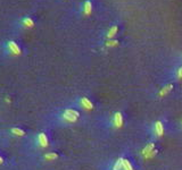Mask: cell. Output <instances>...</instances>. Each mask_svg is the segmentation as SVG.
Here are the masks:
<instances>
[{
  "instance_id": "cell-1",
  "label": "cell",
  "mask_w": 182,
  "mask_h": 170,
  "mask_svg": "<svg viewBox=\"0 0 182 170\" xmlns=\"http://www.w3.org/2000/svg\"><path fill=\"white\" fill-rule=\"evenodd\" d=\"M77 117H79V112L76 110H72V109H68L64 113V119L67 122H71V123H74L76 122Z\"/></svg>"
},
{
  "instance_id": "cell-2",
  "label": "cell",
  "mask_w": 182,
  "mask_h": 170,
  "mask_svg": "<svg viewBox=\"0 0 182 170\" xmlns=\"http://www.w3.org/2000/svg\"><path fill=\"white\" fill-rule=\"evenodd\" d=\"M8 49L10 50V52H13L14 55H18L19 52H21V49L14 42V41H10L8 42Z\"/></svg>"
},
{
  "instance_id": "cell-3",
  "label": "cell",
  "mask_w": 182,
  "mask_h": 170,
  "mask_svg": "<svg viewBox=\"0 0 182 170\" xmlns=\"http://www.w3.org/2000/svg\"><path fill=\"white\" fill-rule=\"evenodd\" d=\"M114 124L117 128H121L122 125H123V118H122V115L120 112H116L114 116Z\"/></svg>"
},
{
  "instance_id": "cell-4",
  "label": "cell",
  "mask_w": 182,
  "mask_h": 170,
  "mask_svg": "<svg viewBox=\"0 0 182 170\" xmlns=\"http://www.w3.org/2000/svg\"><path fill=\"white\" fill-rule=\"evenodd\" d=\"M91 10H92V4H91V1L86 0V2L83 4V13L86 15H90L91 14Z\"/></svg>"
},
{
  "instance_id": "cell-5",
  "label": "cell",
  "mask_w": 182,
  "mask_h": 170,
  "mask_svg": "<svg viewBox=\"0 0 182 170\" xmlns=\"http://www.w3.org/2000/svg\"><path fill=\"white\" fill-rule=\"evenodd\" d=\"M155 132L158 136H163V133H164V128H163V124L161 122H156L155 124Z\"/></svg>"
},
{
  "instance_id": "cell-6",
  "label": "cell",
  "mask_w": 182,
  "mask_h": 170,
  "mask_svg": "<svg viewBox=\"0 0 182 170\" xmlns=\"http://www.w3.org/2000/svg\"><path fill=\"white\" fill-rule=\"evenodd\" d=\"M21 24L24 26V27H32L33 25H34V23H33V20L30 18V17H24V18L22 19V22H21Z\"/></svg>"
},
{
  "instance_id": "cell-7",
  "label": "cell",
  "mask_w": 182,
  "mask_h": 170,
  "mask_svg": "<svg viewBox=\"0 0 182 170\" xmlns=\"http://www.w3.org/2000/svg\"><path fill=\"white\" fill-rule=\"evenodd\" d=\"M81 104H82L86 109H88V110H91V109L93 108V105H92V103H91V101H89L86 98H82V100H81Z\"/></svg>"
},
{
  "instance_id": "cell-8",
  "label": "cell",
  "mask_w": 182,
  "mask_h": 170,
  "mask_svg": "<svg viewBox=\"0 0 182 170\" xmlns=\"http://www.w3.org/2000/svg\"><path fill=\"white\" fill-rule=\"evenodd\" d=\"M39 143H40V145L43 146V148L48 145V140H47V136H46L45 134H40V135H39Z\"/></svg>"
},
{
  "instance_id": "cell-9",
  "label": "cell",
  "mask_w": 182,
  "mask_h": 170,
  "mask_svg": "<svg viewBox=\"0 0 182 170\" xmlns=\"http://www.w3.org/2000/svg\"><path fill=\"white\" fill-rule=\"evenodd\" d=\"M172 87H173V85L172 84H169L167 86H165V87H163L162 90H161V92H159V95L161 96H164L165 94H167L171 90H172Z\"/></svg>"
},
{
  "instance_id": "cell-10",
  "label": "cell",
  "mask_w": 182,
  "mask_h": 170,
  "mask_svg": "<svg viewBox=\"0 0 182 170\" xmlns=\"http://www.w3.org/2000/svg\"><path fill=\"white\" fill-rule=\"evenodd\" d=\"M116 33H117V26L114 25L113 27L109 28V31H108V33H107V38L108 39H112L114 35H115Z\"/></svg>"
},
{
  "instance_id": "cell-11",
  "label": "cell",
  "mask_w": 182,
  "mask_h": 170,
  "mask_svg": "<svg viewBox=\"0 0 182 170\" xmlns=\"http://www.w3.org/2000/svg\"><path fill=\"white\" fill-rule=\"evenodd\" d=\"M154 148H155V144L154 143H150V144H148L146 148H144V150H142V154H144V157L146 154H148L149 152H152L154 150Z\"/></svg>"
},
{
  "instance_id": "cell-12",
  "label": "cell",
  "mask_w": 182,
  "mask_h": 170,
  "mask_svg": "<svg viewBox=\"0 0 182 170\" xmlns=\"http://www.w3.org/2000/svg\"><path fill=\"white\" fill-rule=\"evenodd\" d=\"M122 167L124 170H133L132 169V166L130 163V161L126 160V159H123V162H122Z\"/></svg>"
},
{
  "instance_id": "cell-13",
  "label": "cell",
  "mask_w": 182,
  "mask_h": 170,
  "mask_svg": "<svg viewBox=\"0 0 182 170\" xmlns=\"http://www.w3.org/2000/svg\"><path fill=\"white\" fill-rule=\"evenodd\" d=\"M122 162H123V159H117V161L115 162V164H114V168H113V170H121V168H122Z\"/></svg>"
},
{
  "instance_id": "cell-14",
  "label": "cell",
  "mask_w": 182,
  "mask_h": 170,
  "mask_svg": "<svg viewBox=\"0 0 182 170\" xmlns=\"http://www.w3.org/2000/svg\"><path fill=\"white\" fill-rule=\"evenodd\" d=\"M118 44V41L117 40H109L106 42V47H115Z\"/></svg>"
},
{
  "instance_id": "cell-15",
  "label": "cell",
  "mask_w": 182,
  "mask_h": 170,
  "mask_svg": "<svg viewBox=\"0 0 182 170\" xmlns=\"http://www.w3.org/2000/svg\"><path fill=\"white\" fill-rule=\"evenodd\" d=\"M156 154H157V151H156V150H153L152 152H149L148 154H146L144 158H146V159H152V158H154Z\"/></svg>"
},
{
  "instance_id": "cell-16",
  "label": "cell",
  "mask_w": 182,
  "mask_h": 170,
  "mask_svg": "<svg viewBox=\"0 0 182 170\" xmlns=\"http://www.w3.org/2000/svg\"><path fill=\"white\" fill-rule=\"evenodd\" d=\"M56 158H57V154L56 153H49V154L46 155V159H48V160H54Z\"/></svg>"
},
{
  "instance_id": "cell-17",
  "label": "cell",
  "mask_w": 182,
  "mask_h": 170,
  "mask_svg": "<svg viewBox=\"0 0 182 170\" xmlns=\"http://www.w3.org/2000/svg\"><path fill=\"white\" fill-rule=\"evenodd\" d=\"M13 133H15L16 135H21V136H22V135H24V132H23V131H21V129H16V128H14V129H13Z\"/></svg>"
},
{
  "instance_id": "cell-18",
  "label": "cell",
  "mask_w": 182,
  "mask_h": 170,
  "mask_svg": "<svg viewBox=\"0 0 182 170\" xmlns=\"http://www.w3.org/2000/svg\"><path fill=\"white\" fill-rule=\"evenodd\" d=\"M178 78H182V67L178 69Z\"/></svg>"
},
{
  "instance_id": "cell-19",
  "label": "cell",
  "mask_w": 182,
  "mask_h": 170,
  "mask_svg": "<svg viewBox=\"0 0 182 170\" xmlns=\"http://www.w3.org/2000/svg\"><path fill=\"white\" fill-rule=\"evenodd\" d=\"M1 161H2V160H1V158H0V162H1Z\"/></svg>"
}]
</instances>
